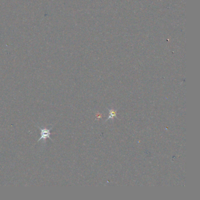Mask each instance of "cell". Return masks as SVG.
<instances>
[{
    "label": "cell",
    "mask_w": 200,
    "mask_h": 200,
    "mask_svg": "<svg viewBox=\"0 0 200 200\" xmlns=\"http://www.w3.org/2000/svg\"><path fill=\"white\" fill-rule=\"evenodd\" d=\"M53 126H52L49 129H46V128H41L40 127H38V128L41 130V138L39 139H38V142H39L41 140H43L44 143H46V140L47 138L50 139L51 141H53L52 139L50 138L51 136V130L52 129Z\"/></svg>",
    "instance_id": "obj_1"
}]
</instances>
